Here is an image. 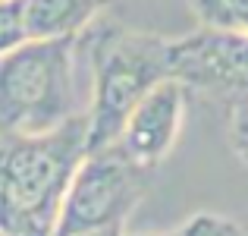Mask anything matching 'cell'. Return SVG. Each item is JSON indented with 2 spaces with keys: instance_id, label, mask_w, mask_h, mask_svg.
I'll return each mask as SVG.
<instances>
[{
  "instance_id": "cell-1",
  "label": "cell",
  "mask_w": 248,
  "mask_h": 236,
  "mask_svg": "<svg viewBox=\"0 0 248 236\" xmlns=\"http://www.w3.org/2000/svg\"><path fill=\"white\" fill-rule=\"evenodd\" d=\"M85 135V110L47 133L0 126V236H54Z\"/></svg>"
},
{
  "instance_id": "cell-2",
  "label": "cell",
  "mask_w": 248,
  "mask_h": 236,
  "mask_svg": "<svg viewBox=\"0 0 248 236\" xmlns=\"http://www.w3.org/2000/svg\"><path fill=\"white\" fill-rule=\"evenodd\" d=\"M170 38L120 22L91 32V107L85 152L116 142L129 110L157 82L170 79Z\"/></svg>"
},
{
  "instance_id": "cell-3",
  "label": "cell",
  "mask_w": 248,
  "mask_h": 236,
  "mask_svg": "<svg viewBox=\"0 0 248 236\" xmlns=\"http://www.w3.org/2000/svg\"><path fill=\"white\" fill-rule=\"evenodd\" d=\"M76 44L79 38H29L0 54V126L47 133L76 114Z\"/></svg>"
},
{
  "instance_id": "cell-4",
  "label": "cell",
  "mask_w": 248,
  "mask_h": 236,
  "mask_svg": "<svg viewBox=\"0 0 248 236\" xmlns=\"http://www.w3.org/2000/svg\"><path fill=\"white\" fill-rule=\"evenodd\" d=\"M148 176L151 170L139 167L116 142L88 148L69 176L54 236L126 224L148 199Z\"/></svg>"
},
{
  "instance_id": "cell-5",
  "label": "cell",
  "mask_w": 248,
  "mask_h": 236,
  "mask_svg": "<svg viewBox=\"0 0 248 236\" xmlns=\"http://www.w3.org/2000/svg\"><path fill=\"white\" fill-rule=\"evenodd\" d=\"M170 54V79L186 91L232 98L248 91V35L230 29L198 25L182 38H173Z\"/></svg>"
},
{
  "instance_id": "cell-6",
  "label": "cell",
  "mask_w": 248,
  "mask_h": 236,
  "mask_svg": "<svg viewBox=\"0 0 248 236\" xmlns=\"http://www.w3.org/2000/svg\"><path fill=\"white\" fill-rule=\"evenodd\" d=\"M188 91L176 79L157 82L123 120V129L116 135V145L132 157L139 167L154 170L167 161L186 117Z\"/></svg>"
},
{
  "instance_id": "cell-7",
  "label": "cell",
  "mask_w": 248,
  "mask_h": 236,
  "mask_svg": "<svg viewBox=\"0 0 248 236\" xmlns=\"http://www.w3.org/2000/svg\"><path fill=\"white\" fill-rule=\"evenodd\" d=\"M113 0H19L25 38H82Z\"/></svg>"
},
{
  "instance_id": "cell-8",
  "label": "cell",
  "mask_w": 248,
  "mask_h": 236,
  "mask_svg": "<svg viewBox=\"0 0 248 236\" xmlns=\"http://www.w3.org/2000/svg\"><path fill=\"white\" fill-rule=\"evenodd\" d=\"M188 6L201 25L248 35V0H188Z\"/></svg>"
},
{
  "instance_id": "cell-9",
  "label": "cell",
  "mask_w": 248,
  "mask_h": 236,
  "mask_svg": "<svg viewBox=\"0 0 248 236\" xmlns=\"http://www.w3.org/2000/svg\"><path fill=\"white\" fill-rule=\"evenodd\" d=\"M226 135L232 154L248 167V91L226 98Z\"/></svg>"
},
{
  "instance_id": "cell-10",
  "label": "cell",
  "mask_w": 248,
  "mask_h": 236,
  "mask_svg": "<svg viewBox=\"0 0 248 236\" xmlns=\"http://www.w3.org/2000/svg\"><path fill=\"white\" fill-rule=\"evenodd\" d=\"M173 236H245V230L232 218H223V214H214V211H201L195 218H188L182 227H176Z\"/></svg>"
},
{
  "instance_id": "cell-11",
  "label": "cell",
  "mask_w": 248,
  "mask_h": 236,
  "mask_svg": "<svg viewBox=\"0 0 248 236\" xmlns=\"http://www.w3.org/2000/svg\"><path fill=\"white\" fill-rule=\"evenodd\" d=\"M22 41H29V38H25V29H22L19 0H0V54L13 51Z\"/></svg>"
},
{
  "instance_id": "cell-12",
  "label": "cell",
  "mask_w": 248,
  "mask_h": 236,
  "mask_svg": "<svg viewBox=\"0 0 248 236\" xmlns=\"http://www.w3.org/2000/svg\"><path fill=\"white\" fill-rule=\"evenodd\" d=\"M126 233V224H113V227H97V230H85L76 236H123Z\"/></svg>"
},
{
  "instance_id": "cell-13",
  "label": "cell",
  "mask_w": 248,
  "mask_h": 236,
  "mask_svg": "<svg viewBox=\"0 0 248 236\" xmlns=\"http://www.w3.org/2000/svg\"><path fill=\"white\" fill-rule=\"evenodd\" d=\"M123 236H173V230H170V233H160V230H151V233H123Z\"/></svg>"
}]
</instances>
